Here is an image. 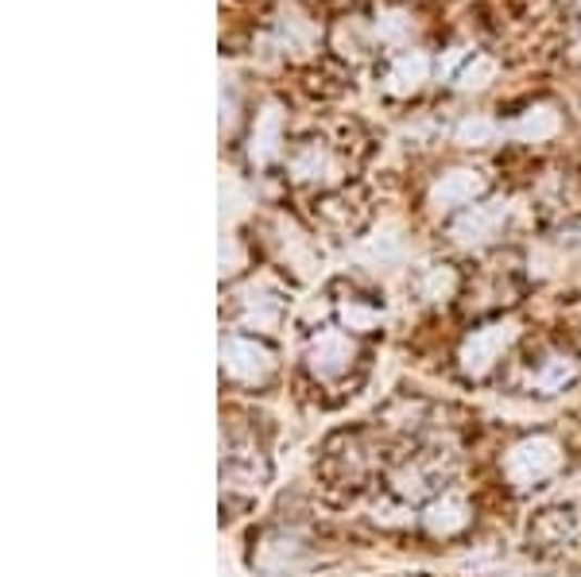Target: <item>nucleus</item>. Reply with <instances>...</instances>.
<instances>
[{"mask_svg": "<svg viewBox=\"0 0 581 577\" xmlns=\"http://www.w3.org/2000/svg\"><path fill=\"white\" fill-rule=\"evenodd\" d=\"M558 446L546 442V438H531V442L516 446L508 453V462H504V473H508L516 485H535V480L551 477L558 469Z\"/></svg>", "mask_w": 581, "mask_h": 577, "instance_id": "obj_1", "label": "nucleus"}, {"mask_svg": "<svg viewBox=\"0 0 581 577\" xmlns=\"http://www.w3.org/2000/svg\"><path fill=\"white\" fill-rule=\"evenodd\" d=\"M511 338H516V329L511 326H484V329H473V338H466V346H461V368H466L469 376H481L489 373L496 364V356L504 353V349L511 346Z\"/></svg>", "mask_w": 581, "mask_h": 577, "instance_id": "obj_2", "label": "nucleus"}, {"mask_svg": "<svg viewBox=\"0 0 581 577\" xmlns=\"http://www.w3.org/2000/svg\"><path fill=\"white\" fill-rule=\"evenodd\" d=\"M221 356H225V368H230V376H237V380H264L268 373H272V353H268L264 346H256V341H245V338H230L225 346H221Z\"/></svg>", "mask_w": 581, "mask_h": 577, "instance_id": "obj_3", "label": "nucleus"}, {"mask_svg": "<svg viewBox=\"0 0 581 577\" xmlns=\"http://www.w3.org/2000/svg\"><path fill=\"white\" fill-rule=\"evenodd\" d=\"M484 190V178L477 171H449L434 183L431 205L434 210H454V205H469Z\"/></svg>", "mask_w": 581, "mask_h": 577, "instance_id": "obj_4", "label": "nucleus"}, {"mask_svg": "<svg viewBox=\"0 0 581 577\" xmlns=\"http://www.w3.org/2000/svg\"><path fill=\"white\" fill-rule=\"evenodd\" d=\"M508 217V205L504 202H489V205H473L458 225H454V240L458 244H484V240L493 237L500 229V222Z\"/></svg>", "mask_w": 581, "mask_h": 577, "instance_id": "obj_5", "label": "nucleus"}, {"mask_svg": "<svg viewBox=\"0 0 581 577\" xmlns=\"http://www.w3.org/2000/svg\"><path fill=\"white\" fill-rule=\"evenodd\" d=\"M280 143H283V113L280 105H264V113L256 116V128H252V143H248V155L252 163H272L280 155Z\"/></svg>", "mask_w": 581, "mask_h": 577, "instance_id": "obj_6", "label": "nucleus"}, {"mask_svg": "<svg viewBox=\"0 0 581 577\" xmlns=\"http://www.w3.org/2000/svg\"><path fill=\"white\" fill-rule=\"evenodd\" d=\"M349 356H353L349 338H342V334H334V329L318 334L314 346H310V364H314V373H322V376L345 373V368H349Z\"/></svg>", "mask_w": 581, "mask_h": 577, "instance_id": "obj_7", "label": "nucleus"}, {"mask_svg": "<svg viewBox=\"0 0 581 577\" xmlns=\"http://www.w3.org/2000/svg\"><path fill=\"white\" fill-rule=\"evenodd\" d=\"M427 74H431V59L423 51L399 54L396 63H392V71H387V89L404 98V93H415V89L423 86Z\"/></svg>", "mask_w": 581, "mask_h": 577, "instance_id": "obj_8", "label": "nucleus"}, {"mask_svg": "<svg viewBox=\"0 0 581 577\" xmlns=\"http://www.w3.org/2000/svg\"><path fill=\"white\" fill-rule=\"evenodd\" d=\"M511 133L520 136V140H546V136H555L558 133V113L555 109H531V113H523L516 125H511Z\"/></svg>", "mask_w": 581, "mask_h": 577, "instance_id": "obj_9", "label": "nucleus"}, {"mask_svg": "<svg viewBox=\"0 0 581 577\" xmlns=\"http://www.w3.org/2000/svg\"><path fill=\"white\" fill-rule=\"evenodd\" d=\"M427 524L434 527V531L449 535V531H458V527H466V504L461 500H442V504L431 507V515H427Z\"/></svg>", "mask_w": 581, "mask_h": 577, "instance_id": "obj_10", "label": "nucleus"}, {"mask_svg": "<svg viewBox=\"0 0 581 577\" xmlns=\"http://www.w3.org/2000/svg\"><path fill=\"white\" fill-rule=\"evenodd\" d=\"M493 136H496V125L489 121V116H469V121H461L458 125V143H466V148L493 143Z\"/></svg>", "mask_w": 581, "mask_h": 577, "instance_id": "obj_11", "label": "nucleus"}, {"mask_svg": "<svg viewBox=\"0 0 581 577\" xmlns=\"http://www.w3.org/2000/svg\"><path fill=\"white\" fill-rule=\"evenodd\" d=\"M376 36L387 39V43H404V39L411 36V16H407V12H380Z\"/></svg>", "mask_w": 581, "mask_h": 577, "instance_id": "obj_12", "label": "nucleus"}, {"mask_svg": "<svg viewBox=\"0 0 581 577\" xmlns=\"http://www.w3.org/2000/svg\"><path fill=\"white\" fill-rule=\"evenodd\" d=\"M326 171H330V155L318 148V143L314 148H307L299 160H295V178H307V183L310 178H326Z\"/></svg>", "mask_w": 581, "mask_h": 577, "instance_id": "obj_13", "label": "nucleus"}, {"mask_svg": "<svg viewBox=\"0 0 581 577\" xmlns=\"http://www.w3.org/2000/svg\"><path fill=\"white\" fill-rule=\"evenodd\" d=\"M496 74L493 59H473V63L466 66V71L458 74V89H481L489 86V78Z\"/></svg>", "mask_w": 581, "mask_h": 577, "instance_id": "obj_14", "label": "nucleus"}, {"mask_svg": "<svg viewBox=\"0 0 581 577\" xmlns=\"http://www.w3.org/2000/svg\"><path fill=\"white\" fill-rule=\"evenodd\" d=\"M566 376H570V361H563V356H555V364H551V368H546V373L539 376V388L555 391L558 384L566 380Z\"/></svg>", "mask_w": 581, "mask_h": 577, "instance_id": "obj_15", "label": "nucleus"}, {"mask_svg": "<svg viewBox=\"0 0 581 577\" xmlns=\"http://www.w3.org/2000/svg\"><path fill=\"white\" fill-rule=\"evenodd\" d=\"M454 291V272L449 267H438V272H431V279H427V294L431 299H442V294Z\"/></svg>", "mask_w": 581, "mask_h": 577, "instance_id": "obj_16", "label": "nucleus"}, {"mask_svg": "<svg viewBox=\"0 0 581 577\" xmlns=\"http://www.w3.org/2000/svg\"><path fill=\"white\" fill-rule=\"evenodd\" d=\"M345 322H349V329H369L376 326V311H364V306H345Z\"/></svg>", "mask_w": 581, "mask_h": 577, "instance_id": "obj_17", "label": "nucleus"}, {"mask_svg": "<svg viewBox=\"0 0 581 577\" xmlns=\"http://www.w3.org/2000/svg\"><path fill=\"white\" fill-rule=\"evenodd\" d=\"M283 43H299V47H307V43H310V32L299 24V20H283Z\"/></svg>", "mask_w": 581, "mask_h": 577, "instance_id": "obj_18", "label": "nucleus"}]
</instances>
